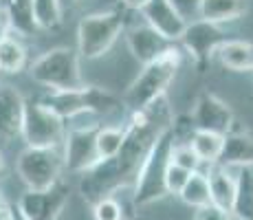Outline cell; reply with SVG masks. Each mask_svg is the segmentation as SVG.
Returning a JSON list of instances; mask_svg holds the SVG:
<instances>
[{"label": "cell", "instance_id": "1", "mask_svg": "<svg viewBox=\"0 0 253 220\" xmlns=\"http://www.w3.org/2000/svg\"><path fill=\"white\" fill-rule=\"evenodd\" d=\"M172 124L165 97L143 110H132L128 126L124 128V143L119 152L110 159L97 161L90 170L82 174L80 192L88 203L110 196L115 189L134 183L145 154L150 152L157 136Z\"/></svg>", "mask_w": 253, "mask_h": 220}, {"label": "cell", "instance_id": "2", "mask_svg": "<svg viewBox=\"0 0 253 220\" xmlns=\"http://www.w3.org/2000/svg\"><path fill=\"white\" fill-rule=\"evenodd\" d=\"M181 64H183V53L181 48H176L172 44L159 57L143 64V71L139 73L137 80L126 90L124 106L130 110H143L148 106H152L154 101H159L161 97H165V90H168L169 82L176 77Z\"/></svg>", "mask_w": 253, "mask_h": 220}, {"label": "cell", "instance_id": "3", "mask_svg": "<svg viewBox=\"0 0 253 220\" xmlns=\"http://www.w3.org/2000/svg\"><path fill=\"white\" fill-rule=\"evenodd\" d=\"M172 145H174V124H169L157 136V141L152 143V148L145 154L143 163L139 168V174L134 178V194H132L134 207H145V205H152L157 200H161L163 196H168L165 174H168Z\"/></svg>", "mask_w": 253, "mask_h": 220}, {"label": "cell", "instance_id": "4", "mask_svg": "<svg viewBox=\"0 0 253 220\" xmlns=\"http://www.w3.org/2000/svg\"><path fill=\"white\" fill-rule=\"evenodd\" d=\"M40 104L55 112L62 119L92 112V115H110V112L124 110V101L113 92L97 86H80L73 90H51L40 99Z\"/></svg>", "mask_w": 253, "mask_h": 220}, {"label": "cell", "instance_id": "5", "mask_svg": "<svg viewBox=\"0 0 253 220\" xmlns=\"http://www.w3.org/2000/svg\"><path fill=\"white\" fill-rule=\"evenodd\" d=\"M29 75L36 84L44 86L48 90H73V88L84 86L80 53L66 46H57L42 53L29 66Z\"/></svg>", "mask_w": 253, "mask_h": 220}, {"label": "cell", "instance_id": "6", "mask_svg": "<svg viewBox=\"0 0 253 220\" xmlns=\"http://www.w3.org/2000/svg\"><path fill=\"white\" fill-rule=\"evenodd\" d=\"M126 27L124 13L101 11L82 18L77 24V53L86 60H97L108 53Z\"/></svg>", "mask_w": 253, "mask_h": 220}, {"label": "cell", "instance_id": "7", "mask_svg": "<svg viewBox=\"0 0 253 220\" xmlns=\"http://www.w3.org/2000/svg\"><path fill=\"white\" fill-rule=\"evenodd\" d=\"M20 136L27 148H60L66 136L64 119L44 108L40 101H24Z\"/></svg>", "mask_w": 253, "mask_h": 220}, {"label": "cell", "instance_id": "8", "mask_svg": "<svg viewBox=\"0 0 253 220\" xmlns=\"http://www.w3.org/2000/svg\"><path fill=\"white\" fill-rule=\"evenodd\" d=\"M16 170L29 189H48L60 183L64 156L57 148H24L16 161Z\"/></svg>", "mask_w": 253, "mask_h": 220}, {"label": "cell", "instance_id": "9", "mask_svg": "<svg viewBox=\"0 0 253 220\" xmlns=\"http://www.w3.org/2000/svg\"><path fill=\"white\" fill-rule=\"evenodd\" d=\"M225 40H227V36L220 24L201 20V18L194 22H187V27H185V31L181 36L185 51L192 55L194 64H196V68L201 73L211 64L213 55L218 53V48H220V44Z\"/></svg>", "mask_w": 253, "mask_h": 220}, {"label": "cell", "instance_id": "10", "mask_svg": "<svg viewBox=\"0 0 253 220\" xmlns=\"http://www.w3.org/2000/svg\"><path fill=\"white\" fill-rule=\"evenodd\" d=\"M69 203V187L55 183L48 189H27L18 200V209L29 220H57Z\"/></svg>", "mask_w": 253, "mask_h": 220}, {"label": "cell", "instance_id": "11", "mask_svg": "<svg viewBox=\"0 0 253 220\" xmlns=\"http://www.w3.org/2000/svg\"><path fill=\"white\" fill-rule=\"evenodd\" d=\"M99 126H86L66 132L64 136V168L69 172L84 174L99 161L95 145V134Z\"/></svg>", "mask_w": 253, "mask_h": 220}, {"label": "cell", "instance_id": "12", "mask_svg": "<svg viewBox=\"0 0 253 220\" xmlns=\"http://www.w3.org/2000/svg\"><path fill=\"white\" fill-rule=\"evenodd\" d=\"M192 121L196 130H209L218 134H227L233 130V110L227 101H222L213 92H201L194 104Z\"/></svg>", "mask_w": 253, "mask_h": 220}, {"label": "cell", "instance_id": "13", "mask_svg": "<svg viewBox=\"0 0 253 220\" xmlns=\"http://www.w3.org/2000/svg\"><path fill=\"white\" fill-rule=\"evenodd\" d=\"M141 13H143L145 22L169 42L181 40L185 27H187V20L176 11V7L169 0H150L141 9Z\"/></svg>", "mask_w": 253, "mask_h": 220}, {"label": "cell", "instance_id": "14", "mask_svg": "<svg viewBox=\"0 0 253 220\" xmlns=\"http://www.w3.org/2000/svg\"><path fill=\"white\" fill-rule=\"evenodd\" d=\"M126 42L128 48L132 53V57L141 64H148L154 57H159L163 51H168L172 46V42L165 40L161 33H157L148 22L145 24H137L126 33Z\"/></svg>", "mask_w": 253, "mask_h": 220}, {"label": "cell", "instance_id": "15", "mask_svg": "<svg viewBox=\"0 0 253 220\" xmlns=\"http://www.w3.org/2000/svg\"><path fill=\"white\" fill-rule=\"evenodd\" d=\"M24 99L13 86H0V141H11L20 134Z\"/></svg>", "mask_w": 253, "mask_h": 220}, {"label": "cell", "instance_id": "16", "mask_svg": "<svg viewBox=\"0 0 253 220\" xmlns=\"http://www.w3.org/2000/svg\"><path fill=\"white\" fill-rule=\"evenodd\" d=\"M209 180V196H211V205L225 209V212L233 214V205H236V174H231V168H222V165H209L207 172Z\"/></svg>", "mask_w": 253, "mask_h": 220}, {"label": "cell", "instance_id": "17", "mask_svg": "<svg viewBox=\"0 0 253 220\" xmlns=\"http://www.w3.org/2000/svg\"><path fill=\"white\" fill-rule=\"evenodd\" d=\"M222 168H245L253 165V134L251 132H227L222 152L218 159Z\"/></svg>", "mask_w": 253, "mask_h": 220}, {"label": "cell", "instance_id": "18", "mask_svg": "<svg viewBox=\"0 0 253 220\" xmlns=\"http://www.w3.org/2000/svg\"><path fill=\"white\" fill-rule=\"evenodd\" d=\"M247 11V0H201L198 18L207 22H233Z\"/></svg>", "mask_w": 253, "mask_h": 220}, {"label": "cell", "instance_id": "19", "mask_svg": "<svg viewBox=\"0 0 253 220\" xmlns=\"http://www.w3.org/2000/svg\"><path fill=\"white\" fill-rule=\"evenodd\" d=\"M218 60L229 71H253V44L245 40H225L218 48Z\"/></svg>", "mask_w": 253, "mask_h": 220}, {"label": "cell", "instance_id": "20", "mask_svg": "<svg viewBox=\"0 0 253 220\" xmlns=\"http://www.w3.org/2000/svg\"><path fill=\"white\" fill-rule=\"evenodd\" d=\"M4 16L13 33L18 36H33L38 31L33 18V0H4Z\"/></svg>", "mask_w": 253, "mask_h": 220}, {"label": "cell", "instance_id": "21", "mask_svg": "<svg viewBox=\"0 0 253 220\" xmlns=\"http://www.w3.org/2000/svg\"><path fill=\"white\" fill-rule=\"evenodd\" d=\"M222 143H225V134L218 132H209V130H194L189 145H192L194 154L198 156L201 163L207 165H216L222 152Z\"/></svg>", "mask_w": 253, "mask_h": 220}, {"label": "cell", "instance_id": "22", "mask_svg": "<svg viewBox=\"0 0 253 220\" xmlns=\"http://www.w3.org/2000/svg\"><path fill=\"white\" fill-rule=\"evenodd\" d=\"M236 183H238V192H236V205H233V218L253 220V165L238 168Z\"/></svg>", "mask_w": 253, "mask_h": 220}, {"label": "cell", "instance_id": "23", "mask_svg": "<svg viewBox=\"0 0 253 220\" xmlns=\"http://www.w3.org/2000/svg\"><path fill=\"white\" fill-rule=\"evenodd\" d=\"M27 48L9 33L0 40V73L4 75H16L27 68Z\"/></svg>", "mask_w": 253, "mask_h": 220}, {"label": "cell", "instance_id": "24", "mask_svg": "<svg viewBox=\"0 0 253 220\" xmlns=\"http://www.w3.org/2000/svg\"><path fill=\"white\" fill-rule=\"evenodd\" d=\"M178 196L183 198L185 205H189V207H194V209L205 207V205H211L207 174L192 172V174H189V178H187V183H185L183 189L178 192Z\"/></svg>", "mask_w": 253, "mask_h": 220}, {"label": "cell", "instance_id": "25", "mask_svg": "<svg viewBox=\"0 0 253 220\" xmlns=\"http://www.w3.org/2000/svg\"><path fill=\"white\" fill-rule=\"evenodd\" d=\"M121 143H124V128H119V126H99L97 128L95 145H97L99 161L115 156L119 152Z\"/></svg>", "mask_w": 253, "mask_h": 220}, {"label": "cell", "instance_id": "26", "mask_svg": "<svg viewBox=\"0 0 253 220\" xmlns=\"http://www.w3.org/2000/svg\"><path fill=\"white\" fill-rule=\"evenodd\" d=\"M33 18L38 29H57L62 24V9L57 0H33Z\"/></svg>", "mask_w": 253, "mask_h": 220}, {"label": "cell", "instance_id": "27", "mask_svg": "<svg viewBox=\"0 0 253 220\" xmlns=\"http://www.w3.org/2000/svg\"><path fill=\"white\" fill-rule=\"evenodd\" d=\"M92 216L95 220H126L124 207L113 196H104L97 203H92Z\"/></svg>", "mask_w": 253, "mask_h": 220}, {"label": "cell", "instance_id": "28", "mask_svg": "<svg viewBox=\"0 0 253 220\" xmlns=\"http://www.w3.org/2000/svg\"><path fill=\"white\" fill-rule=\"evenodd\" d=\"M169 161L176 165H181V168L189 170V172H198V165H201V161H198V156L194 154L192 145H172V154H169Z\"/></svg>", "mask_w": 253, "mask_h": 220}, {"label": "cell", "instance_id": "29", "mask_svg": "<svg viewBox=\"0 0 253 220\" xmlns=\"http://www.w3.org/2000/svg\"><path fill=\"white\" fill-rule=\"evenodd\" d=\"M189 170H185L181 168V165H176V163H172L169 161V165H168V174H165V185H168V194H178L183 189V185L187 183V178H189Z\"/></svg>", "mask_w": 253, "mask_h": 220}, {"label": "cell", "instance_id": "30", "mask_svg": "<svg viewBox=\"0 0 253 220\" xmlns=\"http://www.w3.org/2000/svg\"><path fill=\"white\" fill-rule=\"evenodd\" d=\"M194 220H233V214L216 207V205H205V207L196 209Z\"/></svg>", "mask_w": 253, "mask_h": 220}, {"label": "cell", "instance_id": "31", "mask_svg": "<svg viewBox=\"0 0 253 220\" xmlns=\"http://www.w3.org/2000/svg\"><path fill=\"white\" fill-rule=\"evenodd\" d=\"M169 2H172L174 7H176V11L187 20L194 13H198V2H201V0H169Z\"/></svg>", "mask_w": 253, "mask_h": 220}, {"label": "cell", "instance_id": "32", "mask_svg": "<svg viewBox=\"0 0 253 220\" xmlns=\"http://www.w3.org/2000/svg\"><path fill=\"white\" fill-rule=\"evenodd\" d=\"M9 216H11V205L2 198V194H0V220H9Z\"/></svg>", "mask_w": 253, "mask_h": 220}, {"label": "cell", "instance_id": "33", "mask_svg": "<svg viewBox=\"0 0 253 220\" xmlns=\"http://www.w3.org/2000/svg\"><path fill=\"white\" fill-rule=\"evenodd\" d=\"M121 2H124L128 9H137V11H141V9H143L150 0H121Z\"/></svg>", "mask_w": 253, "mask_h": 220}, {"label": "cell", "instance_id": "34", "mask_svg": "<svg viewBox=\"0 0 253 220\" xmlns=\"http://www.w3.org/2000/svg\"><path fill=\"white\" fill-rule=\"evenodd\" d=\"M60 2V9H62V13L64 11H71V9H75L77 4L82 2V0H57Z\"/></svg>", "mask_w": 253, "mask_h": 220}, {"label": "cell", "instance_id": "35", "mask_svg": "<svg viewBox=\"0 0 253 220\" xmlns=\"http://www.w3.org/2000/svg\"><path fill=\"white\" fill-rule=\"evenodd\" d=\"M9 220H29V218L24 216L18 207H11V216H9Z\"/></svg>", "mask_w": 253, "mask_h": 220}, {"label": "cell", "instance_id": "36", "mask_svg": "<svg viewBox=\"0 0 253 220\" xmlns=\"http://www.w3.org/2000/svg\"><path fill=\"white\" fill-rule=\"evenodd\" d=\"M0 172H2V156H0Z\"/></svg>", "mask_w": 253, "mask_h": 220}, {"label": "cell", "instance_id": "37", "mask_svg": "<svg viewBox=\"0 0 253 220\" xmlns=\"http://www.w3.org/2000/svg\"><path fill=\"white\" fill-rule=\"evenodd\" d=\"M126 220H139V218H126Z\"/></svg>", "mask_w": 253, "mask_h": 220}]
</instances>
